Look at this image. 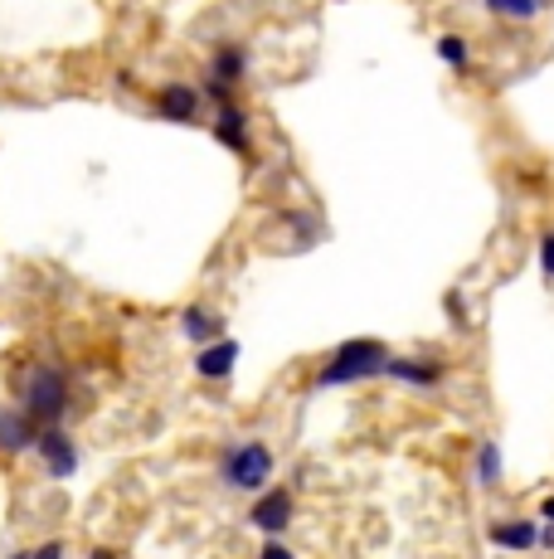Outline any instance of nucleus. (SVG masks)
Listing matches in <instances>:
<instances>
[{
	"instance_id": "18",
	"label": "nucleus",
	"mask_w": 554,
	"mask_h": 559,
	"mask_svg": "<svg viewBox=\"0 0 554 559\" xmlns=\"http://www.w3.org/2000/svg\"><path fill=\"white\" fill-rule=\"evenodd\" d=\"M540 263H545V273L554 277V234H545V239H540Z\"/></svg>"
},
{
	"instance_id": "15",
	"label": "nucleus",
	"mask_w": 554,
	"mask_h": 559,
	"mask_svg": "<svg viewBox=\"0 0 554 559\" xmlns=\"http://www.w3.org/2000/svg\"><path fill=\"white\" fill-rule=\"evenodd\" d=\"M438 59L453 63V69H467V63H472V49H467V39L443 35V39H438Z\"/></svg>"
},
{
	"instance_id": "1",
	"label": "nucleus",
	"mask_w": 554,
	"mask_h": 559,
	"mask_svg": "<svg viewBox=\"0 0 554 559\" xmlns=\"http://www.w3.org/2000/svg\"><path fill=\"white\" fill-rule=\"evenodd\" d=\"M15 390H20V414L35 418V428H63V414H69V374L59 365L25 370V380H15Z\"/></svg>"
},
{
	"instance_id": "5",
	"label": "nucleus",
	"mask_w": 554,
	"mask_h": 559,
	"mask_svg": "<svg viewBox=\"0 0 554 559\" xmlns=\"http://www.w3.org/2000/svg\"><path fill=\"white\" fill-rule=\"evenodd\" d=\"M29 453H39V462L49 467V477H59V481L79 472V448H73V438L63 433V428H39Z\"/></svg>"
},
{
	"instance_id": "9",
	"label": "nucleus",
	"mask_w": 554,
	"mask_h": 559,
	"mask_svg": "<svg viewBox=\"0 0 554 559\" xmlns=\"http://www.w3.org/2000/svg\"><path fill=\"white\" fill-rule=\"evenodd\" d=\"M233 365H239V341H233V336H219V341H209V346L200 350L195 370H200V380H229Z\"/></svg>"
},
{
	"instance_id": "2",
	"label": "nucleus",
	"mask_w": 554,
	"mask_h": 559,
	"mask_svg": "<svg viewBox=\"0 0 554 559\" xmlns=\"http://www.w3.org/2000/svg\"><path fill=\"white\" fill-rule=\"evenodd\" d=\"M385 360H389L385 341H375V336L346 341V346L316 370V390H346V384L375 380V374H385Z\"/></svg>"
},
{
	"instance_id": "16",
	"label": "nucleus",
	"mask_w": 554,
	"mask_h": 559,
	"mask_svg": "<svg viewBox=\"0 0 554 559\" xmlns=\"http://www.w3.org/2000/svg\"><path fill=\"white\" fill-rule=\"evenodd\" d=\"M477 477H482L486 487H496L501 481V448L496 443H486L482 453H477Z\"/></svg>"
},
{
	"instance_id": "3",
	"label": "nucleus",
	"mask_w": 554,
	"mask_h": 559,
	"mask_svg": "<svg viewBox=\"0 0 554 559\" xmlns=\"http://www.w3.org/2000/svg\"><path fill=\"white\" fill-rule=\"evenodd\" d=\"M273 448L268 443H233L229 453L219 457V477L229 481L233 491H263L273 481Z\"/></svg>"
},
{
	"instance_id": "6",
	"label": "nucleus",
	"mask_w": 554,
	"mask_h": 559,
	"mask_svg": "<svg viewBox=\"0 0 554 559\" xmlns=\"http://www.w3.org/2000/svg\"><path fill=\"white\" fill-rule=\"evenodd\" d=\"M215 136L229 146V152H239V156L249 152V112H243L233 98L215 103Z\"/></svg>"
},
{
	"instance_id": "10",
	"label": "nucleus",
	"mask_w": 554,
	"mask_h": 559,
	"mask_svg": "<svg viewBox=\"0 0 554 559\" xmlns=\"http://www.w3.org/2000/svg\"><path fill=\"white\" fill-rule=\"evenodd\" d=\"M180 331H185V341H195V346H209V341L224 336V317L205 302H190L180 311Z\"/></svg>"
},
{
	"instance_id": "8",
	"label": "nucleus",
	"mask_w": 554,
	"mask_h": 559,
	"mask_svg": "<svg viewBox=\"0 0 554 559\" xmlns=\"http://www.w3.org/2000/svg\"><path fill=\"white\" fill-rule=\"evenodd\" d=\"M156 112H161L166 122H195L200 117V88H190V83H166V88L156 93Z\"/></svg>"
},
{
	"instance_id": "12",
	"label": "nucleus",
	"mask_w": 554,
	"mask_h": 559,
	"mask_svg": "<svg viewBox=\"0 0 554 559\" xmlns=\"http://www.w3.org/2000/svg\"><path fill=\"white\" fill-rule=\"evenodd\" d=\"M239 79H243V49L239 45L215 49V59H209V83H219V88H233Z\"/></svg>"
},
{
	"instance_id": "11",
	"label": "nucleus",
	"mask_w": 554,
	"mask_h": 559,
	"mask_svg": "<svg viewBox=\"0 0 554 559\" xmlns=\"http://www.w3.org/2000/svg\"><path fill=\"white\" fill-rule=\"evenodd\" d=\"M385 374L399 384H413V390H438L447 370L438 360H385Z\"/></svg>"
},
{
	"instance_id": "20",
	"label": "nucleus",
	"mask_w": 554,
	"mask_h": 559,
	"mask_svg": "<svg viewBox=\"0 0 554 559\" xmlns=\"http://www.w3.org/2000/svg\"><path fill=\"white\" fill-rule=\"evenodd\" d=\"M540 511H545V521H554V497H545V507H540Z\"/></svg>"
},
{
	"instance_id": "19",
	"label": "nucleus",
	"mask_w": 554,
	"mask_h": 559,
	"mask_svg": "<svg viewBox=\"0 0 554 559\" xmlns=\"http://www.w3.org/2000/svg\"><path fill=\"white\" fill-rule=\"evenodd\" d=\"M29 559H63V545L49 540V545H39V550H29Z\"/></svg>"
},
{
	"instance_id": "14",
	"label": "nucleus",
	"mask_w": 554,
	"mask_h": 559,
	"mask_svg": "<svg viewBox=\"0 0 554 559\" xmlns=\"http://www.w3.org/2000/svg\"><path fill=\"white\" fill-rule=\"evenodd\" d=\"M482 5L501 20H520V25H526V20H535L540 10H545V0H482Z\"/></svg>"
},
{
	"instance_id": "17",
	"label": "nucleus",
	"mask_w": 554,
	"mask_h": 559,
	"mask_svg": "<svg viewBox=\"0 0 554 559\" xmlns=\"http://www.w3.org/2000/svg\"><path fill=\"white\" fill-rule=\"evenodd\" d=\"M258 559H297V555L287 550L282 540H268V545H263V550H258Z\"/></svg>"
},
{
	"instance_id": "7",
	"label": "nucleus",
	"mask_w": 554,
	"mask_h": 559,
	"mask_svg": "<svg viewBox=\"0 0 554 559\" xmlns=\"http://www.w3.org/2000/svg\"><path fill=\"white\" fill-rule=\"evenodd\" d=\"M35 438H39V428H35V418L29 414H20V408H0V453H29L35 448Z\"/></svg>"
},
{
	"instance_id": "4",
	"label": "nucleus",
	"mask_w": 554,
	"mask_h": 559,
	"mask_svg": "<svg viewBox=\"0 0 554 559\" xmlns=\"http://www.w3.org/2000/svg\"><path fill=\"white\" fill-rule=\"evenodd\" d=\"M249 525H253V531H263L268 540H277V535L292 525V491H287V487H268L258 501H253Z\"/></svg>"
},
{
	"instance_id": "21",
	"label": "nucleus",
	"mask_w": 554,
	"mask_h": 559,
	"mask_svg": "<svg viewBox=\"0 0 554 559\" xmlns=\"http://www.w3.org/2000/svg\"><path fill=\"white\" fill-rule=\"evenodd\" d=\"M88 559H117V555H112V550H93Z\"/></svg>"
},
{
	"instance_id": "22",
	"label": "nucleus",
	"mask_w": 554,
	"mask_h": 559,
	"mask_svg": "<svg viewBox=\"0 0 554 559\" xmlns=\"http://www.w3.org/2000/svg\"><path fill=\"white\" fill-rule=\"evenodd\" d=\"M10 559H29V555H10Z\"/></svg>"
},
{
	"instance_id": "13",
	"label": "nucleus",
	"mask_w": 554,
	"mask_h": 559,
	"mask_svg": "<svg viewBox=\"0 0 554 559\" xmlns=\"http://www.w3.org/2000/svg\"><path fill=\"white\" fill-rule=\"evenodd\" d=\"M540 525L535 521H506V525H496L492 531V540L501 545V550H530V545L540 540Z\"/></svg>"
}]
</instances>
